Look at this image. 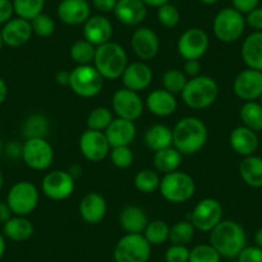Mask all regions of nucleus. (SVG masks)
I'll return each instance as SVG.
<instances>
[{
    "instance_id": "28",
    "label": "nucleus",
    "mask_w": 262,
    "mask_h": 262,
    "mask_svg": "<svg viewBox=\"0 0 262 262\" xmlns=\"http://www.w3.org/2000/svg\"><path fill=\"white\" fill-rule=\"evenodd\" d=\"M120 225L126 234H143L148 225V216L140 207L126 206L120 212Z\"/></svg>"
},
{
    "instance_id": "60",
    "label": "nucleus",
    "mask_w": 262,
    "mask_h": 262,
    "mask_svg": "<svg viewBox=\"0 0 262 262\" xmlns=\"http://www.w3.org/2000/svg\"><path fill=\"white\" fill-rule=\"evenodd\" d=\"M3 188V175H2V171H0V190Z\"/></svg>"
},
{
    "instance_id": "35",
    "label": "nucleus",
    "mask_w": 262,
    "mask_h": 262,
    "mask_svg": "<svg viewBox=\"0 0 262 262\" xmlns=\"http://www.w3.org/2000/svg\"><path fill=\"white\" fill-rule=\"evenodd\" d=\"M143 235L149 242L150 246H160V244H163L168 241L170 226L163 220L149 221L145 230L143 231Z\"/></svg>"
},
{
    "instance_id": "20",
    "label": "nucleus",
    "mask_w": 262,
    "mask_h": 262,
    "mask_svg": "<svg viewBox=\"0 0 262 262\" xmlns=\"http://www.w3.org/2000/svg\"><path fill=\"white\" fill-rule=\"evenodd\" d=\"M2 31V39H3V44L8 45L11 48H18L29 42V40L32 36V27L31 22L24 18H12L11 21L7 22L3 26V29H0Z\"/></svg>"
},
{
    "instance_id": "54",
    "label": "nucleus",
    "mask_w": 262,
    "mask_h": 262,
    "mask_svg": "<svg viewBox=\"0 0 262 262\" xmlns=\"http://www.w3.org/2000/svg\"><path fill=\"white\" fill-rule=\"evenodd\" d=\"M55 81L59 85H63V86L70 85V72L64 71V70H63V71H59L57 74V76H55Z\"/></svg>"
},
{
    "instance_id": "10",
    "label": "nucleus",
    "mask_w": 262,
    "mask_h": 262,
    "mask_svg": "<svg viewBox=\"0 0 262 262\" xmlns=\"http://www.w3.org/2000/svg\"><path fill=\"white\" fill-rule=\"evenodd\" d=\"M24 162L30 168L44 171L52 165L54 160V150L45 138H30L21 148Z\"/></svg>"
},
{
    "instance_id": "25",
    "label": "nucleus",
    "mask_w": 262,
    "mask_h": 262,
    "mask_svg": "<svg viewBox=\"0 0 262 262\" xmlns=\"http://www.w3.org/2000/svg\"><path fill=\"white\" fill-rule=\"evenodd\" d=\"M230 147L236 155L242 157H248L254 155L258 148V137L256 131L246 127V126H238L230 133L229 137Z\"/></svg>"
},
{
    "instance_id": "32",
    "label": "nucleus",
    "mask_w": 262,
    "mask_h": 262,
    "mask_svg": "<svg viewBox=\"0 0 262 262\" xmlns=\"http://www.w3.org/2000/svg\"><path fill=\"white\" fill-rule=\"evenodd\" d=\"M181 160H183V155L176 148L168 147L155 152L153 165L157 172H162L163 175H166V173L178 170L179 166L181 165Z\"/></svg>"
},
{
    "instance_id": "61",
    "label": "nucleus",
    "mask_w": 262,
    "mask_h": 262,
    "mask_svg": "<svg viewBox=\"0 0 262 262\" xmlns=\"http://www.w3.org/2000/svg\"><path fill=\"white\" fill-rule=\"evenodd\" d=\"M3 39H2V31H0V50H2V48H3Z\"/></svg>"
},
{
    "instance_id": "12",
    "label": "nucleus",
    "mask_w": 262,
    "mask_h": 262,
    "mask_svg": "<svg viewBox=\"0 0 262 262\" xmlns=\"http://www.w3.org/2000/svg\"><path fill=\"white\" fill-rule=\"evenodd\" d=\"M75 190V178L70 171L54 170L48 172L41 181V191L52 201H64Z\"/></svg>"
},
{
    "instance_id": "24",
    "label": "nucleus",
    "mask_w": 262,
    "mask_h": 262,
    "mask_svg": "<svg viewBox=\"0 0 262 262\" xmlns=\"http://www.w3.org/2000/svg\"><path fill=\"white\" fill-rule=\"evenodd\" d=\"M113 13L121 24L138 26L147 17V6L142 0H117Z\"/></svg>"
},
{
    "instance_id": "34",
    "label": "nucleus",
    "mask_w": 262,
    "mask_h": 262,
    "mask_svg": "<svg viewBox=\"0 0 262 262\" xmlns=\"http://www.w3.org/2000/svg\"><path fill=\"white\" fill-rule=\"evenodd\" d=\"M95 50H97V47L88 40H77L72 44L70 55L77 66L92 64L95 57Z\"/></svg>"
},
{
    "instance_id": "26",
    "label": "nucleus",
    "mask_w": 262,
    "mask_h": 262,
    "mask_svg": "<svg viewBox=\"0 0 262 262\" xmlns=\"http://www.w3.org/2000/svg\"><path fill=\"white\" fill-rule=\"evenodd\" d=\"M145 105L150 113L158 117L171 116L178 108V100L175 95L165 89H156L148 94Z\"/></svg>"
},
{
    "instance_id": "47",
    "label": "nucleus",
    "mask_w": 262,
    "mask_h": 262,
    "mask_svg": "<svg viewBox=\"0 0 262 262\" xmlns=\"http://www.w3.org/2000/svg\"><path fill=\"white\" fill-rule=\"evenodd\" d=\"M236 262H262V248L257 246H246L236 257Z\"/></svg>"
},
{
    "instance_id": "4",
    "label": "nucleus",
    "mask_w": 262,
    "mask_h": 262,
    "mask_svg": "<svg viewBox=\"0 0 262 262\" xmlns=\"http://www.w3.org/2000/svg\"><path fill=\"white\" fill-rule=\"evenodd\" d=\"M219 85L212 77L200 75L188 80L181 92L183 102L191 110H205L216 102Z\"/></svg>"
},
{
    "instance_id": "44",
    "label": "nucleus",
    "mask_w": 262,
    "mask_h": 262,
    "mask_svg": "<svg viewBox=\"0 0 262 262\" xmlns=\"http://www.w3.org/2000/svg\"><path fill=\"white\" fill-rule=\"evenodd\" d=\"M157 18L158 22L163 27H166V29H172V27L178 26L179 22H180V12L172 4H163L162 7L158 8Z\"/></svg>"
},
{
    "instance_id": "51",
    "label": "nucleus",
    "mask_w": 262,
    "mask_h": 262,
    "mask_svg": "<svg viewBox=\"0 0 262 262\" xmlns=\"http://www.w3.org/2000/svg\"><path fill=\"white\" fill-rule=\"evenodd\" d=\"M200 71H201V63L200 59H189L186 60L185 64H184V74L186 76L195 77L200 76Z\"/></svg>"
},
{
    "instance_id": "29",
    "label": "nucleus",
    "mask_w": 262,
    "mask_h": 262,
    "mask_svg": "<svg viewBox=\"0 0 262 262\" xmlns=\"http://www.w3.org/2000/svg\"><path fill=\"white\" fill-rule=\"evenodd\" d=\"M3 234L13 242L29 241L34 234V225L26 216H12L3 224Z\"/></svg>"
},
{
    "instance_id": "42",
    "label": "nucleus",
    "mask_w": 262,
    "mask_h": 262,
    "mask_svg": "<svg viewBox=\"0 0 262 262\" xmlns=\"http://www.w3.org/2000/svg\"><path fill=\"white\" fill-rule=\"evenodd\" d=\"M221 258L220 253L210 243L198 244L189 253V262H221Z\"/></svg>"
},
{
    "instance_id": "21",
    "label": "nucleus",
    "mask_w": 262,
    "mask_h": 262,
    "mask_svg": "<svg viewBox=\"0 0 262 262\" xmlns=\"http://www.w3.org/2000/svg\"><path fill=\"white\" fill-rule=\"evenodd\" d=\"M58 17L64 25H84L90 17V4L88 0H62L58 6Z\"/></svg>"
},
{
    "instance_id": "45",
    "label": "nucleus",
    "mask_w": 262,
    "mask_h": 262,
    "mask_svg": "<svg viewBox=\"0 0 262 262\" xmlns=\"http://www.w3.org/2000/svg\"><path fill=\"white\" fill-rule=\"evenodd\" d=\"M111 161L118 168H127L134 162V153L130 147L111 148Z\"/></svg>"
},
{
    "instance_id": "38",
    "label": "nucleus",
    "mask_w": 262,
    "mask_h": 262,
    "mask_svg": "<svg viewBox=\"0 0 262 262\" xmlns=\"http://www.w3.org/2000/svg\"><path fill=\"white\" fill-rule=\"evenodd\" d=\"M194 234H195V228L190 221H179L170 228L168 241L172 244L186 246L193 239Z\"/></svg>"
},
{
    "instance_id": "52",
    "label": "nucleus",
    "mask_w": 262,
    "mask_h": 262,
    "mask_svg": "<svg viewBox=\"0 0 262 262\" xmlns=\"http://www.w3.org/2000/svg\"><path fill=\"white\" fill-rule=\"evenodd\" d=\"M117 4V0H93V6L97 11L103 12V13H108V12H113Z\"/></svg>"
},
{
    "instance_id": "43",
    "label": "nucleus",
    "mask_w": 262,
    "mask_h": 262,
    "mask_svg": "<svg viewBox=\"0 0 262 262\" xmlns=\"http://www.w3.org/2000/svg\"><path fill=\"white\" fill-rule=\"evenodd\" d=\"M30 22H31L32 32L39 37H48L55 31L54 19L45 13H40Z\"/></svg>"
},
{
    "instance_id": "8",
    "label": "nucleus",
    "mask_w": 262,
    "mask_h": 262,
    "mask_svg": "<svg viewBox=\"0 0 262 262\" xmlns=\"http://www.w3.org/2000/svg\"><path fill=\"white\" fill-rule=\"evenodd\" d=\"M246 29V18L234 8H224L213 18V34L221 42L236 41Z\"/></svg>"
},
{
    "instance_id": "41",
    "label": "nucleus",
    "mask_w": 262,
    "mask_h": 262,
    "mask_svg": "<svg viewBox=\"0 0 262 262\" xmlns=\"http://www.w3.org/2000/svg\"><path fill=\"white\" fill-rule=\"evenodd\" d=\"M186 82H188L186 75L183 71H180V70H167L162 76L163 89L167 90V92H170L173 95L179 94V93L181 94V92L185 88Z\"/></svg>"
},
{
    "instance_id": "19",
    "label": "nucleus",
    "mask_w": 262,
    "mask_h": 262,
    "mask_svg": "<svg viewBox=\"0 0 262 262\" xmlns=\"http://www.w3.org/2000/svg\"><path fill=\"white\" fill-rule=\"evenodd\" d=\"M111 148L115 147H130L131 143L137 137V126L133 121L123 118H113L104 131Z\"/></svg>"
},
{
    "instance_id": "18",
    "label": "nucleus",
    "mask_w": 262,
    "mask_h": 262,
    "mask_svg": "<svg viewBox=\"0 0 262 262\" xmlns=\"http://www.w3.org/2000/svg\"><path fill=\"white\" fill-rule=\"evenodd\" d=\"M121 79H122L123 88L139 93L152 84L153 72L147 63L139 60V62L128 63Z\"/></svg>"
},
{
    "instance_id": "27",
    "label": "nucleus",
    "mask_w": 262,
    "mask_h": 262,
    "mask_svg": "<svg viewBox=\"0 0 262 262\" xmlns=\"http://www.w3.org/2000/svg\"><path fill=\"white\" fill-rule=\"evenodd\" d=\"M241 55L251 70L262 72V31H254L244 39Z\"/></svg>"
},
{
    "instance_id": "30",
    "label": "nucleus",
    "mask_w": 262,
    "mask_h": 262,
    "mask_svg": "<svg viewBox=\"0 0 262 262\" xmlns=\"http://www.w3.org/2000/svg\"><path fill=\"white\" fill-rule=\"evenodd\" d=\"M239 175L242 180L252 188H262V157L248 156L239 165Z\"/></svg>"
},
{
    "instance_id": "2",
    "label": "nucleus",
    "mask_w": 262,
    "mask_h": 262,
    "mask_svg": "<svg viewBox=\"0 0 262 262\" xmlns=\"http://www.w3.org/2000/svg\"><path fill=\"white\" fill-rule=\"evenodd\" d=\"M210 244L224 258H236L247 246L243 226L234 220H223L210 231Z\"/></svg>"
},
{
    "instance_id": "40",
    "label": "nucleus",
    "mask_w": 262,
    "mask_h": 262,
    "mask_svg": "<svg viewBox=\"0 0 262 262\" xmlns=\"http://www.w3.org/2000/svg\"><path fill=\"white\" fill-rule=\"evenodd\" d=\"M49 130V121L42 115H34L24 123V135L26 139L30 138H45Z\"/></svg>"
},
{
    "instance_id": "7",
    "label": "nucleus",
    "mask_w": 262,
    "mask_h": 262,
    "mask_svg": "<svg viewBox=\"0 0 262 262\" xmlns=\"http://www.w3.org/2000/svg\"><path fill=\"white\" fill-rule=\"evenodd\" d=\"M104 79L94 64L76 66L70 72V85L72 92L81 98H94L102 92Z\"/></svg>"
},
{
    "instance_id": "53",
    "label": "nucleus",
    "mask_w": 262,
    "mask_h": 262,
    "mask_svg": "<svg viewBox=\"0 0 262 262\" xmlns=\"http://www.w3.org/2000/svg\"><path fill=\"white\" fill-rule=\"evenodd\" d=\"M13 212L7 202H0V224H6L12 217Z\"/></svg>"
},
{
    "instance_id": "59",
    "label": "nucleus",
    "mask_w": 262,
    "mask_h": 262,
    "mask_svg": "<svg viewBox=\"0 0 262 262\" xmlns=\"http://www.w3.org/2000/svg\"><path fill=\"white\" fill-rule=\"evenodd\" d=\"M201 3L206 4V6H212V4H216L219 0H200Z\"/></svg>"
},
{
    "instance_id": "11",
    "label": "nucleus",
    "mask_w": 262,
    "mask_h": 262,
    "mask_svg": "<svg viewBox=\"0 0 262 262\" xmlns=\"http://www.w3.org/2000/svg\"><path fill=\"white\" fill-rule=\"evenodd\" d=\"M224 210L221 203L213 198H205L196 203L189 215V221L195 230L210 233L219 223L224 220Z\"/></svg>"
},
{
    "instance_id": "31",
    "label": "nucleus",
    "mask_w": 262,
    "mask_h": 262,
    "mask_svg": "<svg viewBox=\"0 0 262 262\" xmlns=\"http://www.w3.org/2000/svg\"><path fill=\"white\" fill-rule=\"evenodd\" d=\"M144 143L148 149L153 150V152L172 147V130L162 123L150 126L145 131Z\"/></svg>"
},
{
    "instance_id": "5",
    "label": "nucleus",
    "mask_w": 262,
    "mask_h": 262,
    "mask_svg": "<svg viewBox=\"0 0 262 262\" xmlns=\"http://www.w3.org/2000/svg\"><path fill=\"white\" fill-rule=\"evenodd\" d=\"M158 190L168 202L183 203L194 195L195 183L189 173L176 170L162 176Z\"/></svg>"
},
{
    "instance_id": "56",
    "label": "nucleus",
    "mask_w": 262,
    "mask_h": 262,
    "mask_svg": "<svg viewBox=\"0 0 262 262\" xmlns=\"http://www.w3.org/2000/svg\"><path fill=\"white\" fill-rule=\"evenodd\" d=\"M142 2L145 4V6L160 8V7H162L163 4H167L170 0H142Z\"/></svg>"
},
{
    "instance_id": "9",
    "label": "nucleus",
    "mask_w": 262,
    "mask_h": 262,
    "mask_svg": "<svg viewBox=\"0 0 262 262\" xmlns=\"http://www.w3.org/2000/svg\"><path fill=\"white\" fill-rule=\"evenodd\" d=\"M7 203L16 216H27L39 205V190L31 181H18L8 191Z\"/></svg>"
},
{
    "instance_id": "23",
    "label": "nucleus",
    "mask_w": 262,
    "mask_h": 262,
    "mask_svg": "<svg viewBox=\"0 0 262 262\" xmlns=\"http://www.w3.org/2000/svg\"><path fill=\"white\" fill-rule=\"evenodd\" d=\"M84 39L92 42L95 47L111 41L113 34V27L110 19L104 16H90L84 24Z\"/></svg>"
},
{
    "instance_id": "58",
    "label": "nucleus",
    "mask_w": 262,
    "mask_h": 262,
    "mask_svg": "<svg viewBox=\"0 0 262 262\" xmlns=\"http://www.w3.org/2000/svg\"><path fill=\"white\" fill-rule=\"evenodd\" d=\"M254 242H256L257 247L262 248V228H259L254 234Z\"/></svg>"
},
{
    "instance_id": "6",
    "label": "nucleus",
    "mask_w": 262,
    "mask_h": 262,
    "mask_svg": "<svg viewBox=\"0 0 262 262\" xmlns=\"http://www.w3.org/2000/svg\"><path fill=\"white\" fill-rule=\"evenodd\" d=\"M152 246L143 234H125L113 249L115 262H148Z\"/></svg>"
},
{
    "instance_id": "55",
    "label": "nucleus",
    "mask_w": 262,
    "mask_h": 262,
    "mask_svg": "<svg viewBox=\"0 0 262 262\" xmlns=\"http://www.w3.org/2000/svg\"><path fill=\"white\" fill-rule=\"evenodd\" d=\"M8 97V85L3 77H0V104H3Z\"/></svg>"
},
{
    "instance_id": "39",
    "label": "nucleus",
    "mask_w": 262,
    "mask_h": 262,
    "mask_svg": "<svg viewBox=\"0 0 262 262\" xmlns=\"http://www.w3.org/2000/svg\"><path fill=\"white\" fill-rule=\"evenodd\" d=\"M113 121V115L110 108L107 107H97L89 113L86 118L88 128L95 131H103L110 126V123Z\"/></svg>"
},
{
    "instance_id": "13",
    "label": "nucleus",
    "mask_w": 262,
    "mask_h": 262,
    "mask_svg": "<svg viewBox=\"0 0 262 262\" xmlns=\"http://www.w3.org/2000/svg\"><path fill=\"white\" fill-rule=\"evenodd\" d=\"M112 111L117 117L134 122L144 112V103L137 92L122 88L113 94Z\"/></svg>"
},
{
    "instance_id": "57",
    "label": "nucleus",
    "mask_w": 262,
    "mask_h": 262,
    "mask_svg": "<svg viewBox=\"0 0 262 262\" xmlns=\"http://www.w3.org/2000/svg\"><path fill=\"white\" fill-rule=\"evenodd\" d=\"M6 248H7L6 236H4V234L0 233V259H2V257L4 256V253H6Z\"/></svg>"
},
{
    "instance_id": "46",
    "label": "nucleus",
    "mask_w": 262,
    "mask_h": 262,
    "mask_svg": "<svg viewBox=\"0 0 262 262\" xmlns=\"http://www.w3.org/2000/svg\"><path fill=\"white\" fill-rule=\"evenodd\" d=\"M189 253L190 249H188L186 246L172 244L166 251L165 259L166 262H189Z\"/></svg>"
},
{
    "instance_id": "16",
    "label": "nucleus",
    "mask_w": 262,
    "mask_h": 262,
    "mask_svg": "<svg viewBox=\"0 0 262 262\" xmlns=\"http://www.w3.org/2000/svg\"><path fill=\"white\" fill-rule=\"evenodd\" d=\"M233 90L236 97L246 102L259 99L262 94V72L251 69L243 70L234 79Z\"/></svg>"
},
{
    "instance_id": "36",
    "label": "nucleus",
    "mask_w": 262,
    "mask_h": 262,
    "mask_svg": "<svg viewBox=\"0 0 262 262\" xmlns=\"http://www.w3.org/2000/svg\"><path fill=\"white\" fill-rule=\"evenodd\" d=\"M160 183L161 178L158 172L155 170H150V168L140 170L134 178L135 188L143 194H150L160 189Z\"/></svg>"
},
{
    "instance_id": "15",
    "label": "nucleus",
    "mask_w": 262,
    "mask_h": 262,
    "mask_svg": "<svg viewBox=\"0 0 262 262\" xmlns=\"http://www.w3.org/2000/svg\"><path fill=\"white\" fill-rule=\"evenodd\" d=\"M79 147L82 156L90 162H100L111 152V145L103 131L88 128L80 137Z\"/></svg>"
},
{
    "instance_id": "37",
    "label": "nucleus",
    "mask_w": 262,
    "mask_h": 262,
    "mask_svg": "<svg viewBox=\"0 0 262 262\" xmlns=\"http://www.w3.org/2000/svg\"><path fill=\"white\" fill-rule=\"evenodd\" d=\"M45 0H13L14 13L19 18L31 21L35 17L42 13Z\"/></svg>"
},
{
    "instance_id": "50",
    "label": "nucleus",
    "mask_w": 262,
    "mask_h": 262,
    "mask_svg": "<svg viewBox=\"0 0 262 262\" xmlns=\"http://www.w3.org/2000/svg\"><path fill=\"white\" fill-rule=\"evenodd\" d=\"M231 3L234 9L241 12L242 14H247L258 7L259 0H231Z\"/></svg>"
},
{
    "instance_id": "49",
    "label": "nucleus",
    "mask_w": 262,
    "mask_h": 262,
    "mask_svg": "<svg viewBox=\"0 0 262 262\" xmlns=\"http://www.w3.org/2000/svg\"><path fill=\"white\" fill-rule=\"evenodd\" d=\"M14 8L12 0H0V25H6L13 18Z\"/></svg>"
},
{
    "instance_id": "17",
    "label": "nucleus",
    "mask_w": 262,
    "mask_h": 262,
    "mask_svg": "<svg viewBox=\"0 0 262 262\" xmlns=\"http://www.w3.org/2000/svg\"><path fill=\"white\" fill-rule=\"evenodd\" d=\"M131 49L139 59L150 60L160 50V39L153 30L139 27L131 36Z\"/></svg>"
},
{
    "instance_id": "14",
    "label": "nucleus",
    "mask_w": 262,
    "mask_h": 262,
    "mask_svg": "<svg viewBox=\"0 0 262 262\" xmlns=\"http://www.w3.org/2000/svg\"><path fill=\"white\" fill-rule=\"evenodd\" d=\"M210 39L206 31L198 27L186 30L178 41V52L185 60L200 59L207 52Z\"/></svg>"
},
{
    "instance_id": "22",
    "label": "nucleus",
    "mask_w": 262,
    "mask_h": 262,
    "mask_svg": "<svg viewBox=\"0 0 262 262\" xmlns=\"http://www.w3.org/2000/svg\"><path fill=\"white\" fill-rule=\"evenodd\" d=\"M79 212L86 224L90 225L99 224L107 215V201L97 191H90L82 196Z\"/></svg>"
},
{
    "instance_id": "1",
    "label": "nucleus",
    "mask_w": 262,
    "mask_h": 262,
    "mask_svg": "<svg viewBox=\"0 0 262 262\" xmlns=\"http://www.w3.org/2000/svg\"><path fill=\"white\" fill-rule=\"evenodd\" d=\"M208 139L207 126L201 118L184 117L172 128V147L183 156L200 152Z\"/></svg>"
},
{
    "instance_id": "3",
    "label": "nucleus",
    "mask_w": 262,
    "mask_h": 262,
    "mask_svg": "<svg viewBox=\"0 0 262 262\" xmlns=\"http://www.w3.org/2000/svg\"><path fill=\"white\" fill-rule=\"evenodd\" d=\"M93 63L103 79L117 80L122 76L127 67V54L122 45L115 41H108L97 47Z\"/></svg>"
},
{
    "instance_id": "62",
    "label": "nucleus",
    "mask_w": 262,
    "mask_h": 262,
    "mask_svg": "<svg viewBox=\"0 0 262 262\" xmlns=\"http://www.w3.org/2000/svg\"><path fill=\"white\" fill-rule=\"evenodd\" d=\"M259 103H261V104H262V94H261V97H259Z\"/></svg>"
},
{
    "instance_id": "33",
    "label": "nucleus",
    "mask_w": 262,
    "mask_h": 262,
    "mask_svg": "<svg viewBox=\"0 0 262 262\" xmlns=\"http://www.w3.org/2000/svg\"><path fill=\"white\" fill-rule=\"evenodd\" d=\"M243 126L253 131H262V104L256 100L246 102L239 111Z\"/></svg>"
},
{
    "instance_id": "48",
    "label": "nucleus",
    "mask_w": 262,
    "mask_h": 262,
    "mask_svg": "<svg viewBox=\"0 0 262 262\" xmlns=\"http://www.w3.org/2000/svg\"><path fill=\"white\" fill-rule=\"evenodd\" d=\"M246 25H248L254 31H262V7H257L247 13Z\"/></svg>"
}]
</instances>
